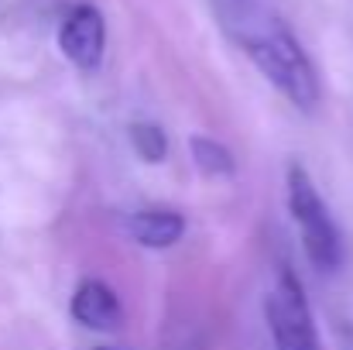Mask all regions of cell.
<instances>
[{
  "instance_id": "30bf717a",
  "label": "cell",
  "mask_w": 353,
  "mask_h": 350,
  "mask_svg": "<svg viewBox=\"0 0 353 350\" xmlns=\"http://www.w3.org/2000/svg\"><path fill=\"white\" fill-rule=\"evenodd\" d=\"M93 350H114V347H93Z\"/></svg>"
},
{
  "instance_id": "5b68a950",
  "label": "cell",
  "mask_w": 353,
  "mask_h": 350,
  "mask_svg": "<svg viewBox=\"0 0 353 350\" xmlns=\"http://www.w3.org/2000/svg\"><path fill=\"white\" fill-rule=\"evenodd\" d=\"M69 313L79 327L86 330H100V333H114L123 323V306H120L117 292L100 282V278H83L72 292Z\"/></svg>"
},
{
  "instance_id": "277c9868",
  "label": "cell",
  "mask_w": 353,
  "mask_h": 350,
  "mask_svg": "<svg viewBox=\"0 0 353 350\" xmlns=\"http://www.w3.org/2000/svg\"><path fill=\"white\" fill-rule=\"evenodd\" d=\"M59 52L79 69V72H97L107 52V21L100 7L93 3H76L65 10L59 24Z\"/></svg>"
},
{
  "instance_id": "7a4b0ae2",
  "label": "cell",
  "mask_w": 353,
  "mask_h": 350,
  "mask_svg": "<svg viewBox=\"0 0 353 350\" xmlns=\"http://www.w3.org/2000/svg\"><path fill=\"white\" fill-rule=\"evenodd\" d=\"M285 196H288V213L295 220V231L302 237L305 257L319 271H340L343 261H347V240H343L340 224L333 220L323 193L316 189L312 175L302 165H292L288 168Z\"/></svg>"
},
{
  "instance_id": "52a82bcc",
  "label": "cell",
  "mask_w": 353,
  "mask_h": 350,
  "mask_svg": "<svg viewBox=\"0 0 353 350\" xmlns=\"http://www.w3.org/2000/svg\"><path fill=\"white\" fill-rule=\"evenodd\" d=\"M189 151H192V162L203 175L210 179H230L236 172V162L230 155L227 144H220L216 137H206V134H192L189 137Z\"/></svg>"
},
{
  "instance_id": "6da1fadb",
  "label": "cell",
  "mask_w": 353,
  "mask_h": 350,
  "mask_svg": "<svg viewBox=\"0 0 353 350\" xmlns=\"http://www.w3.org/2000/svg\"><path fill=\"white\" fill-rule=\"evenodd\" d=\"M240 45L247 52V59L261 69V76L302 114L316 110L323 86H319V72L312 66V59L305 55L302 41L292 35L288 24H281L278 17L257 21L247 31H240Z\"/></svg>"
},
{
  "instance_id": "ba28073f",
  "label": "cell",
  "mask_w": 353,
  "mask_h": 350,
  "mask_svg": "<svg viewBox=\"0 0 353 350\" xmlns=\"http://www.w3.org/2000/svg\"><path fill=\"white\" fill-rule=\"evenodd\" d=\"M127 134H130V148H134V155H137L141 162H151V165L165 162V155H168V134H165L158 124H151V120H134V124L127 127Z\"/></svg>"
},
{
  "instance_id": "9c48e42d",
  "label": "cell",
  "mask_w": 353,
  "mask_h": 350,
  "mask_svg": "<svg viewBox=\"0 0 353 350\" xmlns=\"http://www.w3.org/2000/svg\"><path fill=\"white\" fill-rule=\"evenodd\" d=\"M333 337H336V350H353V320H336Z\"/></svg>"
},
{
  "instance_id": "3957f363",
  "label": "cell",
  "mask_w": 353,
  "mask_h": 350,
  "mask_svg": "<svg viewBox=\"0 0 353 350\" xmlns=\"http://www.w3.org/2000/svg\"><path fill=\"white\" fill-rule=\"evenodd\" d=\"M264 320L274 350H319L316 320L305 299L302 282L292 268H281L268 299H264Z\"/></svg>"
},
{
  "instance_id": "8992f818",
  "label": "cell",
  "mask_w": 353,
  "mask_h": 350,
  "mask_svg": "<svg viewBox=\"0 0 353 350\" xmlns=\"http://www.w3.org/2000/svg\"><path fill=\"white\" fill-rule=\"evenodd\" d=\"M123 227L134 244L151 247V251H165L185 237V217L172 206H141V210L127 213Z\"/></svg>"
}]
</instances>
